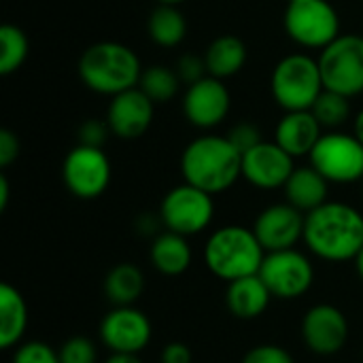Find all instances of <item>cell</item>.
<instances>
[{
  "label": "cell",
  "instance_id": "cell-15",
  "mask_svg": "<svg viewBox=\"0 0 363 363\" xmlns=\"http://www.w3.org/2000/svg\"><path fill=\"white\" fill-rule=\"evenodd\" d=\"M294 168V157L277 140H262L242 153V177L259 189L285 187Z\"/></svg>",
  "mask_w": 363,
  "mask_h": 363
},
{
  "label": "cell",
  "instance_id": "cell-37",
  "mask_svg": "<svg viewBox=\"0 0 363 363\" xmlns=\"http://www.w3.org/2000/svg\"><path fill=\"white\" fill-rule=\"evenodd\" d=\"M106 363H143L138 359V355H123V353H113Z\"/></svg>",
  "mask_w": 363,
  "mask_h": 363
},
{
  "label": "cell",
  "instance_id": "cell-29",
  "mask_svg": "<svg viewBox=\"0 0 363 363\" xmlns=\"http://www.w3.org/2000/svg\"><path fill=\"white\" fill-rule=\"evenodd\" d=\"M60 363H96L98 362V351H96V345L83 336H74V338H68L60 351Z\"/></svg>",
  "mask_w": 363,
  "mask_h": 363
},
{
  "label": "cell",
  "instance_id": "cell-36",
  "mask_svg": "<svg viewBox=\"0 0 363 363\" xmlns=\"http://www.w3.org/2000/svg\"><path fill=\"white\" fill-rule=\"evenodd\" d=\"M162 363H191V351L183 342H170L162 351Z\"/></svg>",
  "mask_w": 363,
  "mask_h": 363
},
{
  "label": "cell",
  "instance_id": "cell-19",
  "mask_svg": "<svg viewBox=\"0 0 363 363\" xmlns=\"http://www.w3.org/2000/svg\"><path fill=\"white\" fill-rule=\"evenodd\" d=\"M270 300H272V294L259 274L242 277V279L228 283L225 304H228V311L236 319L251 321V319L262 317L266 313Z\"/></svg>",
  "mask_w": 363,
  "mask_h": 363
},
{
  "label": "cell",
  "instance_id": "cell-10",
  "mask_svg": "<svg viewBox=\"0 0 363 363\" xmlns=\"http://www.w3.org/2000/svg\"><path fill=\"white\" fill-rule=\"evenodd\" d=\"M257 274L270 289L272 298L279 300H296L304 296L315 281L311 259L296 249L266 253Z\"/></svg>",
  "mask_w": 363,
  "mask_h": 363
},
{
  "label": "cell",
  "instance_id": "cell-14",
  "mask_svg": "<svg viewBox=\"0 0 363 363\" xmlns=\"http://www.w3.org/2000/svg\"><path fill=\"white\" fill-rule=\"evenodd\" d=\"M304 223L306 215L289 202H285L272 204L266 211H262L253 223V232L262 242L264 251L272 253L294 249L298 240H304Z\"/></svg>",
  "mask_w": 363,
  "mask_h": 363
},
{
  "label": "cell",
  "instance_id": "cell-22",
  "mask_svg": "<svg viewBox=\"0 0 363 363\" xmlns=\"http://www.w3.org/2000/svg\"><path fill=\"white\" fill-rule=\"evenodd\" d=\"M28 328V306L23 296L9 283L0 285V347L19 345Z\"/></svg>",
  "mask_w": 363,
  "mask_h": 363
},
{
  "label": "cell",
  "instance_id": "cell-26",
  "mask_svg": "<svg viewBox=\"0 0 363 363\" xmlns=\"http://www.w3.org/2000/svg\"><path fill=\"white\" fill-rule=\"evenodd\" d=\"M181 85V79L177 74V70L168 68V66H149L143 70L138 87L153 100V102H166L170 98L177 96Z\"/></svg>",
  "mask_w": 363,
  "mask_h": 363
},
{
  "label": "cell",
  "instance_id": "cell-9",
  "mask_svg": "<svg viewBox=\"0 0 363 363\" xmlns=\"http://www.w3.org/2000/svg\"><path fill=\"white\" fill-rule=\"evenodd\" d=\"M311 166H315L330 183L363 181V145L353 134L328 132L315 145Z\"/></svg>",
  "mask_w": 363,
  "mask_h": 363
},
{
  "label": "cell",
  "instance_id": "cell-17",
  "mask_svg": "<svg viewBox=\"0 0 363 363\" xmlns=\"http://www.w3.org/2000/svg\"><path fill=\"white\" fill-rule=\"evenodd\" d=\"M230 91L217 77H204L189 85L183 98V111L196 128H215L230 113Z\"/></svg>",
  "mask_w": 363,
  "mask_h": 363
},
{
  "label": "cell",
  "instance_id": "cell-11",
  "mask_svg": "<svg viewBox=\"0 0 363 363\" xmlns=\"http://www.w3.org/2000/svg\"><path fill=\"white\" fill-rule=\"evenodd\" d=\"M62 179L72 196L94 200L108 187L111 162L100 147L77 145L64 160Z\"/></svg>",
  "mask_w": 363,
  "mask_h": 363
},
{
  "label": "cell",
  "instance_id": "cell-41",
  "mask_svg": "<svg viewBox=\"0 0 363 363\" xmlns=\"http://www.w3.org/2000/svg\"><path fill=\"white\" fill-rule=\"evenodd\" d=\"M160 4H179V2H183V0H157Z\"/></svg>",
  "mask_w": 363,
  "mask_h": 363
},
{
  "label": "cell",
  "instance_id": "cell-39",
  "mask_svg": "<svg viewBox=\"0 0 363 363\" xmlns=\"http://www.w3.org/2000/svg\"><path fill=\"white\" fill-rule=\"evenodd\" d=\"M355 136H357V140L363 145V108L359 111L357 119H355Z\"/></svg>",
  "mask_w": 363,
  "mask_h": 363
},
{
  "label": "cell",
  "instance_id": "cell-20",
  "mask_svg": "<svg viewBox=\"0 0 363 363\" xmlns=\"http://www.w3.org/2000/svg\"><path fill=\"white\" fill-rule=\"evenodd\" d=\"M328 185L330 181L315 166H300L294 168L283 191H285V200L291 206L308 215L328 202Z\"/></svg>",
  "mask_w": 363,
  "mask_h": 363
},
{
  "label": "cell",
  "instance_id": "cell-23",
  "mask_svg": "<svg viewBox=\"0 0 363 363\" xmlns=\"http://www.w3.org/2000/svg\"><path fill=\"white\" fill-rule=\"evenodd\" d=\"M204 62H206L208 74L223 81L242 70L247 62V47L238 36H232V34L217 36L208 45L204 53Z\"/></svg>",
  "mask_w": 363,
  "mask_h": 363
},
{
  "label": "cell",
  "instance_id": "cell-3",
  "mask_svg": "<svg viewBox=\"0 0 363 363\" xmlns=\"http://www.w3.org/2000/svg\"><path fill=\"white\" fill-rule=\"evenodd\" d=\"M140 74L143 68L138 55L130 47L113 40L87 47L79 60V77L85 87L111 98L138 87Z\"/></svg>",
  "mask_w": 363,
  "mask_h": 363
},
{
  "label": "cell",
  "instance_id": "cell-35",
  "mask_svg": "<svg viewBox=\"0 0 363 363\" xmlns=\"http://www.w3.org/2000/svg\"><path fill=\"white\" fill-rule=\"evenodd\" d=\"M19 155V138L11 130H0V166H11Z\"/></svg>",
  "mask_w": 363,
  "mask_h": 363
},
{
  "label": "cell",
  "instance_id": "cell-1",
  "mask_svg": "<svg viewBox=\"0 0 363 363\" xmlns=\"http://www.w3.org/2000/svg\"><path fill=\"white\" fill-rule=\"evenodd\" d=\"M306 247L325 262H351L363 249V215L345 202H325L306 215Z\"/></svg>",
  "mask_w": 363,
  "mask_h": 363
},
{
  "label": "cell",
  "instance_id": "cell-40",
  "mask_svg": "<svg viewBox=\"0 0 363 363\" xmlns=\"http://www.w3.org/2000/svg\"><path fill=\"white\" fill-rule=\"evenodd\" d=\"M355 266H357V272H359V277H362L363 281V249L359 251V255L355 257Z\"/></svg>",
  "mask_w": 363,
  "mask_h": 363
},
{
  "label": "cell",
  "instance_id": "cell-38",
  "mask_svg": "<svg viewBox=\"0 0 363 363\" xmlns=\"http://www.w3.org/2000/svg\"><path fill=\"white\" fill-rule=\"evenodd\" d=\"M6 204H9V181H6V177L2 174V177H0V211H4Z\"/></svg>",
  "mask_w": 363,
  "mask_h": 363
},
{
  "label": "cell",
  "instance_id": "cell-32",
  "mask_svg": "<svg viewBox=\"0 0 363 363\" xmlns=\"http://www.w3.org/2000/svg\"><path fill=\"white\" fill-rule=\"evenodd\" d=\"M242 363H294V357L279 345H259L245 355Z\"/></svg>",
  "mask_w": 363,
  "mask_h": 363
},
{
  "label": "cell",
  "instance_id": "cell-24",
  "mask_svg": "<svg viewBox=\"0 0 363 363\" xmlns=\"http://www.w3.org/2000/svg\"><path fill=\"white\" fill-rule=\"evenodd\" d=\"M143 289L145 277L132 264H117L104 279V294L113 306H134Z\"/></svg>",
  "mask_w": 363,
  "mask_h": 363
},
{
  "label": "cell",
  "instance_id": "cell-34",
  "mask_svg": "<svg viewBox=\"0 0 363 363\" xmlns=\"http://www.w3.org/2000/svg\"><path fill=\"white\" fill-rule=\"evenodd\" d=\"M106 132H111L108 123H102L98 119H89L79 128V145L102 149V143L106 140Z\"/></svg>",
  "mask_w": 363,
  "mask_h": 363
},
{
  "label": "cell",
  "instance_id": "cell-5",
  "mask_svg": "<svg viewBox=\"0 0 363 363\" xmlns=\"http://www.w3.org/2000/svg\"><path fill=\"white\" fill-rule=\"evenodd\" d=\"M323 89L319 60L304 53L283 57L272 72V96L285 111H308Z\"/></svg>",
  "mask_w": 363,
  "mask_h": 363
},
{
  "label": "cell",
  "instance_id": "cell-31",
  "mask_svg": "<svg viewBox=\"0 0 363 363\" xmlns=\"http://www.w3.org/2000/svg\"><path fill=\"white\" fill-rule=\"evenodd\" d=\"M177 74L181 79V83H187V85H194L198 83L200 79L208 77V70H206V62L204 57H198V55H183L177 64Z\"/></svg>",
  "mask_w": 363,
  "mask_h": 363
},
{
  "label": "cell",
  "instance_id": "cell-18",
  "mask_svg": "<svg viewBox=\"0 0 363 363\" xmlns=\"http://www.w3.org/2000/svg\"><path fill=\"white\" fill-rule=\"evenodd\" d=\"M321 136H323V128L317 121V117L311 113V108L287 111L285 117L277 125V143L291 157L311 155Z\"/></svg>",
  "mask_w": 363,
  "mask_h": 363
},
{
  "label": "cell",
  "instance_id": "cell-12",
  "mask_svg": "<svg viewBox=\"0 0 363 363\" xmlns=\"http://www.w3.org/2000/svg\"><path fill=\"white\" fill-rule=\"evenodd\" d=\"M151 321L134 306H115L100 323V338L111 353L138 355L151 342Z\"/></svg>",
  "mask_w": 363,
  "mask_h": 363
},
{
  "label": "cell",
  "instance_id": "cell-16",
  "mask_svg": "<svg viewBox=\"0 0 363 363\" xmlns=\"http://www.w3.org/2000/svg\"><path fill=\"white\" fill-rule=\"evenodd\" d=\"M153 106L155 102L140 87L125 89L111 98L106 123L123 140L140 138L153 123Z\"/></svg>",
  "mask_w": 363,
  "mask_h": 363
},
{
  "label": "cell",
  "instance_id": "cell-13",
  "mask_svg": "<svg viewBox=\"0 0 363 363\" xmlns=\"http://www.w3.org/2000/svg\"><path fill=\"white\" fill-rule=\"evenodd\" d=\"M349 338L345 313L332 304L313 306L302 319V340L315 355H336Z\"/></svg>",
  "mask_w": 363,
  "mask_h": 363
},
{
  "label": "cell",
  "instance_id": "cell-8",
  "mask_svg": "<svg viewBox=\"0 0 363 363\" xmlns=\"http://www.w3.org/2000/svg\"><path fill=\"white\" fill-rule=\"evenodd\" d=\"M213 196L189 183L170 189L160 206V219L164 228L187 238L206 230L213 221Z\"/></svg>",
  "mask_w": 363,
  "mask_h": 363
},
{
  "label": "cell",
  "instance_id": "cell-30",
  "mask_svg": "<svg viewBox=\"0 0 363 363\" xmlns=\"http://www.w3.org/2000/svg\"><path fill=\"white\" fill-rule=\"evenodd\" d=\"M13 363H60V355L49 345L34 340V342H26L17 347L13 355Z\"/></svg>",
  "mask_w": 363,
  "mask_h": 363
},
{
  "label": "cell",
  "instance_id": "cell-2",
  "mask_svg": "<svg viewBox=\"0 0 363 363\" xmlns=\"http://www.w3.org/2000/svg\"><path fill=\"white\" fill-rule=\"evenodd\" d=\"M181 172L185 183L215 196L242 177V153L228 136H202L185 147Z\"/></svg>",
  "mask_w": 363,
  "mask_h": 363
},
{
  "label": "cell",
  "instance_id": "cell-33",
  "mask_svg": "<svg viewBox=\"0 0 363 363\" xmlns=\"http://www.w3.org/2000/svg\"><path fill=\"white\" fill-rule=\"evenodd\" d=\"M228 138L232 140V145H234L240 153H245V151H249L251 147H255V145L262 143L259 130H257L255 125H251V123H238L236 128H232V132L228 134Z\"/></svg>",
  "mask_w": 363,
  "mask_h": 363
},
{
  "label": "cell",
  "instance_id": "cell-7",
  "mask_svg": "<svg viewBox=\"0 0 363 363\" xmlns=\"http://www.w3.org/2000/svg\"><path fill=\"white\" fill-rule=\"evenodd\" d=\"M285 30L302 47L325 49L340 36V19L328 0H289Z\"/></svg>",
  "mask_w": 363,
  "mask_h": 363
},
{
  "label": "cell",
  "instance_id": "cell-21",
  "mask_svg": "<svg viewBox=\"0 0 363 363\" xmlns=\"http://www.w3.org/2000/svg\"><path fill=\"white\" fill-rule=\"evenodd\" d=\"M149 257L157 272L166 277H179L191 266V247L187 236L166 230L155 236Z\"/></svg>",
  "mask_w": 363,
  "mask_h": 363
},
{
  "label": "cell",
  "instance_id": "cell-28",
  "mask_svg": "<svg viewBox=\"0 0 363 363\" xmlns=\"http://www.w3.org/2000/svg\"><path fill=\"white\" fill-rule=\"evenodd\" d=\"M311 113L317 117V121L321 123V128L334 130L340 123H345L351 115V104L349 98L332 91V89H323L319 94V98L315 100V104L311 106Z\"/></svg>",
  "mask_w": 363,
  "mask_h": 363
},
{
  "label": "cell",
  "instance_id": "cell-6",
  "mask_svg": "<svg viewBox=\"0 0 363 363\" xmlns=\"http://www.w3.org/2000/svg\"><path fill=\"white\" fill-rule=\"evenodd\" d=\"M325 89L353 98L363 91V36L340 34L319 55Z\"/></svg>",
  "mask_w": 363,
  "mask_h": 363
},
{
  "label": "cell",
  "instance_id": "cell-27",
  "mask_svg": "<svg viewBox=\"0 0 363 363\" xmlns=\"http://www.w3.org/2000/svg\"><path fill=\"white\" fill-rule=\"evenodd\" d=\"M26 57H28L26 34L13 23H4L0 28V74L6 77L19 70Z\"/></svg>",
  "mask_w": 363,
  "mask_h": 363
},
{
  "label": "cell",
  "instance_id": "cell-4",
  "mask_svg": "<svg viewBox=\"0 0 363 363\" xmlns=\"http://www.w3.org/2000/svg\"><path fill=\"white\" fill-rule=\"evenodd\" d=\"M266 251L255 232L242 225H225L211 234L204 247V262L208 270L221 281H236L257 274Z\"/></svg>",
  "mask_w": 363,
  "mask_h": 363
},
{
  "label": "cell",
  "instance_id": "cell-25",
  "mask_svg": "<svg viewBox=\"0 0 363 363\" xmlns=\"http://www.w3.org/2000/svg\"><path fill=\"white\" fill-rule=\"evenodd\" d=\"M147 30L151 40L160 47H177L187 32V21L177 4H160L147 21Z\"/></svg>",
  "mask_w": 363,
  "mask_h": 363
}]
</instances>
